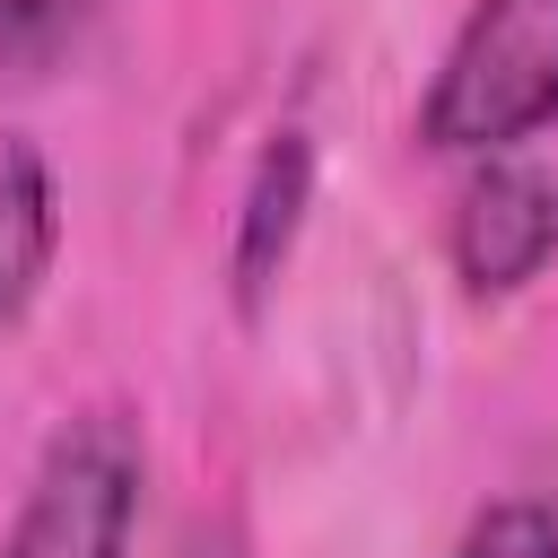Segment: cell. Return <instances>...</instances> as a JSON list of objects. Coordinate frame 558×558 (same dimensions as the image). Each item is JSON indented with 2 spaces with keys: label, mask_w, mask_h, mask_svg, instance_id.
Segmentation results:
<instances>
[{
  "label": "cell",
  "mask_w": 558,
  "mask_h": 558,
  "mask_svg": "<svg viewBox=\"0 0 558 558\" xmlns=\"http://www.w3.org/2000/svg\"><path fill=\"white\" fill-rule=\"evenodd\" d=\"M305 209H314V140L305 131H270L253 174H244V201H235V235H227V288H235V314H262L296 235H305Z\"/></svg>",
  "instance_id": "277c9868"
},
{
  "label": "cell",
  "mask_w": 558,
  "mask_h": 558,
  "mask_svg": "<svg viewBox=\"0 0 558 558\" xmlns=\"http://www.w3.org/2000/svg\"><path fill=\"white\" fill-rule=\"evenodd\" d=\"M140 471H148L140 427L122 410H78L44 445V462H35V480H26L17 514H9L0 558H131Z\"/></svg>",
  "instance_id": "7a4b0ae2"
},
{
  "label": "cell",
  "mask_w": 558,
  "mask_h": 558,
  "mask_svg": "<svg viewBox=\"0 0 558 558\" xmlns=\"http://www.w3.org/2000/svg\"><path fill=\"white\" fill-rule=\"evenodd\" d=\"M96 0H0V70H44Z\"/></svg>",
  "instance_id": "52a82bcc"
},
{
  "label": "cell",
  "mask_w": 558,
  "mask_h": 558,
  "mask_svg": "<svg viewBox=\"0 0 558 558\" xmlns=\"http://www.w3.org/2000/svg\"><path fill=\"white\" fill-rule=\"evenodd\" d=\"M549 122H558V0H471L418 96V140L436 157H506Z\"/></svg>",
  "instance_id": "6da1fadb"
},
{
  "label": "cell",
  "mask_w": 558,
  "mask_h": 558,
  "mask_svg": "<svg viewBox=\"0 0 558 558\" xmlns=\"http://www.w3.org/2000/svg\"><path fill=\"white\" fill-rule=\"evenodd\" d=\"M445 262L471 296H514L558 262V174L523 157H480V174L453 192Z\"/></svg>",
  "instance_id": "3957f363"
},
{
  "label": "cell",
  "mask_w": 558,
  "mask_h": 558,
  "mask_svg": "<svg viewBox=\"0 0 558 558\" xmlns=\"http://www.w3.org/2000/svg\"><path fill=\"white\" fill-rule=\"evenodd\" d=\"M61 244V192L35 140H0V323H17L52 270Z\"/></svg>",
  "instance_id": "5b68a950"
},
{
  "label": "cell",
  "mask_w": 558,
  "mask_h": 558,
  "mask_svg": "<svg viewBox=\"0 0 558 558\" xmlns=\"http://www.w3.org/2000/svg\"><path fill=\"white\" fill-rule=\"evenodd\" d=\"M453 558H558V506L541 497H497L462 523Z\"/></svg>",
  "instance_id": "8992f818"
}]
</instances>
